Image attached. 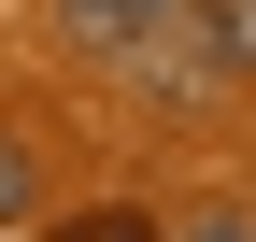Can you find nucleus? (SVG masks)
Instances as JSON below:
<instances>
[{
    "mask_svg": "<svg viewBox=\"0 0 256 242\" xmlns=\"http://www.w3.org/2000/svg\"><path fill=\"white\" fill-rule=\"evenodd\" d=\"M171 14H185V0H57V28H72L86 57H142Z\"/></svg>",
    "mask_w": 256,
    "mask_h": 242,
    "instance_id": "obj_1",
    "label": "nucleus"
},
{
    "mask_svg": "<svg viewBox=\"0 0 256 242\" xmlns=\"http://www.w3.org/2000/svg\"><path fill=\"white\" fill-rule=\"evenodd\" d=\"M185 28H200L214 86H242V72H256V0H185Z\"/></svg>",
    "mask_w": 256,
    "mask_h": 242,
    "instance_id": "obj_2",
    "label": "nucleus"
},
{
    "mask_svg": "<svg viewBox=\"0 0 256 242\" xmlns=\"http://www.w3.org/2000/svg\"><path fill=\"white\" fill-rule=\"evenodd\" d=\"M28 214H43V157L0 128V228H28Z\"/></svg>",
    "mask_w": 256,
    "mask_h": 242,
    "instance_id": "obj_3",
    "label": "nucleus"
},
{
    "mask_svg": "<svg viewBox=\"0 0 256 242\" xmlns=\"http://www.w3.org/2000/svg\"><path fill=\"white\" fill-rule=\"evenodd\" d=\"M57 242H171V228H156V214H72Z\"/></svg>",
    "mask_w": 256,
    "mask_h": 242,
    "instance_id": "obj_4",
    "label": "nucleus"
},
{
    "mask_svg": "<svg viewBox=\"0 0 256 242\" xmlns=\"http://www.w3.org/2000/svg\"><path fill=\"white\" fill-rule=\"evenodd\" d=\"M171 242H256V214H228V200H200V214H185Z\"/></svg>",
    "mask_w": 256,
    "mask_h": 242,
    "instance_id": "obj_5",
    "label": "nucleus"
}]
</instances>
